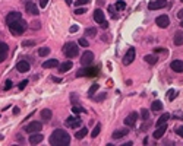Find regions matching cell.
Returning <instances> with one entry per match:
<instances>
[{
  "mask_svg": "<svg viewBox=\"0 0 183 146\" xmlns=\"http://www.w3.org/2000/svg\"><path fill=\"white\" fill-rule=\"evenodd\" d=\"M49 142L54 146H67L71 143V136L66 130H62V129H57L54 130L51 134H50V139Z\"/></svg>",
  "mask_w": 183,
  "mask_h": 146,
  "instance_id": "1",
  "label": "cell"
},
{
  "mask_svg": "<svg viewBox=\"0 0 183 146\" xmlns=\"http://www.w3.org/2000/svg\"><path fill=\"white\" fill-rule=\"evenodd\" d=\"M9 29H10V32L13 35H21V34H24L25 29H27V22L21 18V19L9 23Z\"/></svg>",
  "mask_w": 183,
  "mask_h": 146,
  "instance_id": "2",
  "label": "cell"
},
{
  "mask_svg": "<svg viewBox=\"0 0 183 146\" xmlns=\"http://www.w3.org/2000/svg\"><path fill=\"white\" fill-rule=\"evenodd\" d=\"M63 53L67 59H75L79 56V48H78V44L76 42H67L64 44L63 47Z\"/></svg>",
  "mask_w": 183,
  "mask_h": 146,
  "instance_id": "3",
  "label": "cell"
},
{
  "mask_svg": "<svg viewBox=\"0 0 183 146\" xmlns=\"http://www.w3.org/2000/svg\"><path fill=\"white\" fill-rule=\"evenodd\" d=\"M98 73V67H88V66H84V69L78 70L76 76H94Z\"/></svg>",
  "mask_w": 183,
  "mask_h": 146,
  "instance_id": "4",
  "label": "cell"
},
{
  "mask_svg": "<svg viewBox=\"0 0 183 146\" xmlns=\"http://www.w3.org/2000/svg\"><path fill=\"white\" fill-rule=\"evenodd\" d=\"M94 61V54L91 51H85L81 57V66H91Z\"/></svg>",
  "mask_w": 183,
  "mask_h": 146,
  "instance_id": "5",
  "label": "cell"
},
{
  "mask_svg": "<svg viewBox=\"0 0 183 146\" xmlns=\"http://www.w3.org/2000/svg\"><path fill=\"white\" fill-rule=\"evenodd\" d=\"M167 5V0H154V2L148 3V9L149 10H158V9H163Z\"/></svg>",
  "mask_w": 183,
  "mask_h": 146,
  "instance_id": "6",
  "label": "cell"
},
{
  "mask_svg": "<svg viewBox=\"0 0 183 146\" xmlns=\"http://www.w3.org/2000/svg\"><path fill=\"white\" fill-rule=\"evenodd\" d=\"M41 129H42V124L40 123V121H32V123H29V124L25 127V132L31 134V133H38Z\"/></svg>",
  "mask_w": 183,
  "mask_h": 146,
  "instance_id": "7",
  "label": "cell"
},
{
  "mask_svg": "<svg viewBox=\"0 0 183 146\" xmlns=\"http://www.w3.org/2000/svg\"><path fill=\"white\" fill-rule=\"evenodd\" d=\"M155 23L160 27V28H167L170 25V18L167 15H160L157 19H155Z\"/></svg>",
  "mask_w": 183,
  "mask_h": 146,
  "instance_id": "8",
  "label": "cell"
},
{
  "mask_svg": "<svg viewBox=\"0 0 183 146\" xmlns=\"http://www.w3.org/2000/svg\"><path fill=\"white\" fill-rule=\"evenodd\" d=\"M133 60H135V48H133V47H130L129 50L126 51L125 57H123V64H125V66H129Z\"/></svg>",
  "mask_w": 183,
  "mask_h": 146,
  "instance_id": "9",
  "label": "cell"
},
{
  "mask_svg": "<svg viewBox=\"0 0 183 146\" xmlns=\"http://www.w3.org/2000/svg\"><path fill=\"white\" fill-rule=\"evenodd\" d=\"M8 53H9V47L6 42L0 41V63H3L8 59Z\"/></svg>",
  "mask_w": 183,
  "mask_h": 146,
  "instance_id": "10",
  "label": "cell"
},
{
  "mask_svg": "<svg viewBox=\"0 0 183 146\" xmlns=\"http://www.w3.org/2000/svg\"><path fill=\"white\" fill-rule=\"evenodd\" d=\"M166 132H167V126H166V123H164V124L158 126V127L154 130L152 137H154V139H161V137L164 136V133H166Z\"/></svg>",
  "mask_w": 183,
  "mask_h": 146,
  "instance_id": "11",
  "label": "cell"
},
{
  "mask_svg": "<svg viewBox=\"0 0 183 146\" xmlns=\"http://www.w3.org/2000/svg\"><path fill=\"white\" fill-rule=\"evenodd\" d=\"M16 69H18V72H21V73H27V72H29L31 66H29V63H28L27 60H21V61H18Z\"/></svg>",
  "mask_w": 183,
  "mask_h": 146,
  "instance_id": "12",
  "label": "cell"
},
{
  "mask_svg": "<svg viewBox=\"0 0 183 146\" xmlns=\"http://www.w3.org/2000/svg\"><path fill=\"white\" fill-rule=\"evenodd\" d=\"M66 124L67 127H72V129H76L81 126V118L79 117H69L66 120Z\"/></svg>",
  "mask_w": 183,
  "mask_h": 146,
  "instance_id": "13",
  "label": "cell"
},
{
  "mask_svg": "<svg viewBox=\"0 0 183 146\" xmlns=\"http://www.w3.org/2000/svg\"><path fill=\"white\" fill-rule=\"evenodd\" d=\"M136 120H138V113H130V114H129V115L125 118V124H126L127 127H130V126H135Z\"/></svg>",
  "mask_w": 183,
  "mask_h": 146,
  "instance_id": "14",
  "label": "cell"
},
{
  "mask_svg": "<svg viewBox=\"0 0 183 146\" xmlns=\"http://www.w3.org/2000/svg\"><path fill=\"white\" fill-rule=\"evenodd\" d=\"M170 67L176 73H183V61L182 60H173L171 64H170Z\"/></svg>",
  "mask_w": 183,
  "mask_h": 146,
  "instance_id": "15",
  "label": "cell"
},
{
  "mask_svg": "<svg viewBox=\"0 0 183 146\" xmlns=\"http://www.w3.org/2000/svg\"><path fill=\"white\" fill-rule=\"evenodd\" d=\"M127 133H129V127H125V129H120V130H116L113 133V139L114 140H117V139H122V137H125V136H127Z\"/></svg>",
  "mask_w": 183,
  "mask_h": 146,
  "instance_id": "16",
  "label": "cell"
},
{
  "mask_svg": "<svg viewBox=\"0 0 183 146\" xmlns=\"http://www.w3.org/2000/svg\"><path fill=\"white\" fill-rule=\"evenodd\" d=\"M94 20H95L97 23H100V25L106 20V19H104V12H103L101 9H95V10H94Z\"/></svg>",
  "mask_w": 183,
  "mask_h": 146,
  "instance_id": "17",
  "label": "cell"
},
{
  "mask_svg": "<svg viewBox=\"0 0 183 146\" xmlns=\"http://www.w3.org/2000/svg\"><path fill=\"white\" fill-rule=\"evenodd\" d=\"M21 18H22V15H21L19 12H10V13H8V16H6V22H8V25H9V23H12V22H15V20L21 19Z\"/></svg>",
  "mask_w": 183,
  "mask_h": 146,
  "instance_id": "18",
  "label": "cell"
},
{
  "mask_svg": "<svg viewBox=\"0 0 183 146\" xmlns=\"http://www.w3.org/2000/svg\"><path fill=\"white\" fill-rule=\"evenodd\" d=\"M42 139H44V136L40 134V132H38V133H31L29 143H31V145H38L40 142H42Z\"/></svg>",
  "mask_w": 183,
  "mask_h": 146,
  "instance_id": "19",
  "label": "cell"
},
{
  "mask_svg": "<svg viewBox=\"0 0 183 146\" xmlns=\"http://www.w3.org/2000/svg\"><path fill=\"white\" fill-rule=\"evenodd\" d=\"M73 67V64H72V61L69 60V61H64V63H62V64H59V72L60 73H66V72H69L71 69Z\"/></svg>",
  "mask_w": 183,
  "mask_h": 146,
  "instance_id": "20",
  "label": "cell"
},
{
  "mask_svg": "<svg viewBox=\"0 0 183 146\" xmlns=\"http://www.w3.org/2000/svg\"><path fill=\"white\" fill-rule=\"evenodd\" d=\"M42 67L44 69H56V67H59V61L56 59H50V60L42 63Z\"/></svg>",
  "mask_w": 183,
  "mask_h": 146,
  "instance_id": "21",
  "label": "cell"
},
{
  "mask_svg": "<svg viewBox=\"0 0 183 146\" xmlns=\"http://www.w3.org/2000/svg\"><path fill=\"white\" fill-rule=\"evenodd\" d=\"M173 42H174V45H183V31H177L176 34H174V38H173Z\"/></svg>",
  "mask_w": 183,
  "mask_h": 146,
  "instance_id": "22",
  "label": "cell"
},
{
  "mask_svg": "<svg viewBox=\"0 0 183 146\" xmlns=\"http://www.w3.org/2000/svg\"><path fill=\"white\" fill-rule=\"evenodd\" d=\"M25 8H27V12H28L29 15H34V16H37V15H38V9H37V6H35L32 2H28Z\"/></svg>",
  "mask_w": 183,
  "mask_h": 146,
  "instance_id": "23",
  "label": "cell"
},
{
  "mask_svg": "<svg viewBox=\"0 0 183 146\" xmlns=\"http://www.w3.org/2000/svg\"><path fill=\"white\" fill-rule=\"evenodd\" d=\"M169 118H170V114H169V113H164L161 117H160V118L157 120V126H161V124L167 123V121H169Z\"/></svg>",
  "mask_w": 183,
  "mask_h": 146,
  "instance_id": "24",
  "label": "cell"
},
{
  "mask_svg": "<svg viewBox=\"0 0 183 146\" xmlns=\"http://www.w3.org/2000/svg\"><path fill=\"white\" fill-rule=\"evenodd\" d=\"M144 59H145V61H147L148 64H155L157 60H158V57H157L155 54H147Z\"/></svg>",
  "mask_w": 183,
  "mask_h": 146,
  "instance_id": "25",
  "label": "cell"
},
{
  "mask_svg": "<svg viewBox=\"0 0 183 146\" xmlns=\"http://www.w3.org/2000/svg\"><path fill=\"white\" fill-rule=\"evenodd\" d=\"M86 134H88V129H86V127H82L81 130H78V132L75 133V137H76V139H84Z\"/></svg>",
  "mask_w": 183,
  "mask_h": 146,
  "instance_id": "26",
  "label": "cell"
},
{
  "mask_svg": "<svg viewBox=\"0 0 183 146\" xmlns=\"http://www.w3.org/2000/svg\"><path fill=\"white\" fill-rule=\"evenodd\" d=\"M41 117H42V120H45V121H49L50 118H51V110H42L41 111Z\"/></svg>",
  "mask_w": 183,
  "mask_h": 146,
  "instance_id": "27",
  "label": "cell"
},
{
  "mask_svg": "<svg viewBox=\"0 0 183 146\" xmlns=\"http://www.w3.org/2000/svg\"><path fill=\"white\" fill-rule=\"evenodd\" d=\"M50 54V48L49 47H41L40 50H38V56L40 57H45V56H49Z\"/></svg>",
  "mask_w": 183,
  "mask_h": 146,
  "instance_id": "28",
  "label": "cell"
},
{
  "mask_svg": "<svg viewBox=\"0 0 183 146\" xmlns=\"http://www.w3.org/2000/svg\"><path fill=\"white\" fill-rule=\"evenodd\" d=\"M151 110H152V111H160V110H163V102L154 101V102L151 104Z\"/></svg>",
  "mask_w": 183,
  "mask_h": 146,
  "instance_id": "29",
  "label": "cell"
},
{
  "mask_svg": "<svg viewBox=\"0 0 183 146\" xmlns=\"http://www.w3.org/2000/svg\"><path fill=\"white\" fill-rule=\"evenodd\" d=\"M100 132H101V124L98 123L95 127H94V130L93 132H91V137H97L98 134H100Z\"/></svg>",
  "mask_w": 183,
  "mask_h": 146,
  "instance_id": "30",
  "label": "cell"
},
{
  "mask_svg": "<svg viewBox=\"0 0 183 146\" xmlns=\"http://www.w3.org/2000/svg\"><path fill=\"white\" fill-rule=\"evenodd\" d=\"M114 8H116L117 10H123V9H126V3L123 2V0H117L116 5H114Z\"/></svg>",
  "mask_w": 183,
  "mask_h": 146,
  "instance_id": "31",
  "label": "cell"
},
{
  "mask_svg": "<svg viewBox=\"0 0 183 146\" xmlns=\"http://www.w3.org/2000/svg\"><path fill=\"white\" fill-rule=\"evenodd\" d=\"M85 35L86 37H95L97 35V29L95 28H86L85 29Z\"/></svg>",
  "mask_w": 183,
  "mask_h": 146,
  "instance_id": "32",
  "label": "cell"
},
{
  "mask_svg": "<svg viewBox=\"0 0 183 146\" xmlns=\"http://www.w3.org/2000/svg\"><path fill=\"white\" fill-rule=\"evenodd\" d=\"M98 88H100V86H98V83H94L93 86L89 88V92H88V95H89V96H93V95H94V93L98 91Z\"/></svg>",
  "mask_w": 183,
  "mask_h": 146,
  "instance_id": "33",
  "label": "cell"
},
{
  "mask_svg": "<svg viewBox=\"0 0 183 146\" xmlns=\"http://www.w3.org/2000/svg\"><path fill=\"white\" fill-rule=\"evenodd\" d=\"M176 95H177V92H176L174 89H170L169 93H167V96H169V100H170V101H173V100L176 98Z\"/></svg>",
  "mask_w": 183,
  "mask_h": 146,
  "instance_id": "34",
  "label": "cell"
},
{
  "mask_svg": "<svg viewBox=\"0 0 183 146\" xmlns=\"http://www.w3.org/2000/svg\"><path fill=\"white\" fill-rule=\"evenodd\" d=\"M12 86H13V82H12V79H8V81L5 82V86H3V89H5V91H9Z\"/></svg>",
  "mask_w": 183,
  "mask_h": 146,
  "instance_id": "35",
  "label": "cell"
},
{
  "mask_svg": "<svg viewBox=\"0 0 183 146\" xmlns=\"http://www.w3.org/2000/svg\"><path fill=\"white\" fill-rule=\"evenodd\" d=\"M141 117H142L144 120H148V118H149V111L145 110V108H142V110H141Z\"/></svg>",
  "mask_w": 183,
  "mask_h": 146,
  "instance_id": "36",
  "label": "cell"
},
{
  "mask_svg": "<svg viewBox=\"0 0 183 146\" xmlns=\"http://www.w3.org/2000/svg\"><path fill=\"white\" fill-rule=\"evenodd\" d=\"M107 98V93L106 92H103V93H100V95H97V98H95V101L97 102H101L103 100H106Z\"/></svg>",
  "mask_w": 183,
  "mask_h": 146,
  "instance_id": "37",
  "label": "cell"
},
{
  "mask_svg": "<svg viewBox=\"0 0 183 146\" xmlns=\"http://www.w3.org/2000/svg\"><path fill=\"white\" fill-rule=\"evenodd\" d=\"M108 12H110L111 18H117V13H116V9H114V6H108Z\"/></svg>",
  "mask_w": 183,
  "mask_h": 146,
  "instance_id": "38",
  "label": "cell"
},
{
  "mask_svg": "<svg viewBox=\"0 0 183 146\" xmlns=\"http://www.w3.org/2000/svg\"><path fill=\"white\" fill-rule=\"evenodd\" d=\"M72 111H73L75 114H78V113H85V110H84L82 107H76V105H73V108H72Z\"/></svg>",
  "mask_w": 183,
  "mask_h": 146,
  "instance_id": "39",
  "label": "cell"
},
{
  "mask_svg": "<svg viewBox=\"0 0 183 146\" xmlns=\"http://www.w3.org/2000/svg\"><path fill=\"white\" fill-rule=\"evenodd\" d=\"M78 44H79V45H82V47H88V45H89V44H88V41H86L85 38H81V40L78 41Z\"/></svg>",
  "mask_w": 183,
  "mask_h": 146,
  "instance_id": "40",
  "label": "cell"
},
{
  "mask_svg": "<svg viewBox=\"0 0 183 146\" xmlns=\"http://www.w3.org/2000/svg\"><path fill=\"white\" fill-rule=\"evenodd\" d=\"M174 132H176V134H177V136H180V137H183V126H180V127H177V129H176Z\"/></svg>",
  "mask_w": 183,
  "mask_h": 146,
  "instance_id": "41",
  "label": "cell"
},
{
  "mask_svg": "<svg viewBox=\"0 0 183 146\" xmlns=\"http://www.w3.org/2000/svg\"><path fill=\"white\" fill-rule=\"evenodd\" d=\"M86 3H89V0H76V6H84Z\"/></svg>",
  "mask_w": 183,
  "mask_h": 146,
  "instance_id": "42",
  "label": "cell"
},
{
  "mask_svg": "<svg viewBox=\"0 0 183 146\" xmlns=\"http://www.w3.org/2000/svg\"><path fill=\"white\" fill-rule=\"evenodd\" d=\"M27 85H28V81H24V82H21V83L18 85V88H19V89L22 91V89H24V88H25Z\"/></svg>",
  "mask_w": 183,
  "mask_h": 146,
  "instance_id": "43",
  "label": "cell"
},
{
  "mask_svg": "<svg viewBox=\"0 0 183 146\" xmlns=\"http://www.w3.org/2000/svg\"><path fill=\"white\" fill-rule=\"evenodd\" d=\"M78 29H79V27H78V25H72V27H71V29H69V32H71V34H75Z\"/></svg>",
  "mask_w": 183,
  "mask_h": 146,
  "instance_id": "44",
  "label": "cell"
},
{
  "mask_svg": "<svg viewBox=\"0 0 183 146\" xmlns=\"http://www.w3.org/2000/svg\"><path fill=\"white\" fill-rule=\"evenodd\" d=\"M31 28H32V29H38V28H40V22H35V20H34V22L31 23Z\"/></svg>",
  "mask_w": 183,
  "mask_h": 146,
  "instance_id": "45",
  "label": "cell"
},
{
  "mask_svg": "<svg viewBox=\"0 0 183 146\" xmlns=\"http://www.w3.org/2000/svg\"><path fill=\"white\" fill-rule=\"evenodd\" d=\"M85 12H86V9H84V8L81 9V6H79V9H76V10H75V13H76V15H82V13H85Z\"/></svg>",
  "mask_w": 183,
  "mask_h": 146,
  "instance_id": "46",
  "label": "cell"
},
{
  "mask_svg": "<svg viewBox=\"0 0 183 146\" xmlns=\"http://www.w3.org/2000/svg\"><path fill=\"white\" fill-rule=\"evenodd\" d=\"M35 42L34 41H24L22 42V45H25V47H31V45H34Z\"/></svg>",
  "mask_w": 183,
  "mask_h": 146,
  "instance_id": "47",
  "label": "cell"
},
{
  "mask_svg": "<svg viewBox=\"0 0 183 146\" xmlns=\"http://www.w3.org/2000/svg\"><path fill=\"white\" fill-rule=\"evenodd\" d=\"M47 3H49V0H40V6L41 8H45V6H47Z\"/></svg>",
  "mask_w": 183,
  "mask_h": 146,
  "instance_id": "48",
  "label": "cell"
},
{
  "mask_svg": "<svg viewBox=\"0 0 183 146\" xmlns=\"http://www.w3.org/2000/svg\"><path fill=\"white\" fill-rule=\"evenodd\" d=\"M148 129H149V123H145V124L141 127V130H142V132H145V130H148Z\"/></svg>",
  "mask_w": 183,
  "mask_h": 146,
  "instance_id": "49",
  "label": "cell"
},
{
  "mask_svg": "<svg viewBox=\"0 0 183 146\" xmlns=\"http://www.w3.org/2000/svg\"><path fill=\"white\" fill-rule=\"evenodd\" d=\"M177 18H179V19H183V9H180V10L177 12Z\"/></svg>",
  "mask_w": 183,
  "mask_h": 146,
  "instance_id": "50",
  "label": "cell"
},
{
  "mask_svg": "<svg viewBox=\"0 0 183 146\" xmlns=\"http://www.w3.org/2000/svg\"><path fill=\"white\" fill-rule=\"evenodd\" d=\"M101 27H103V28H104V29H106V28H107V27H108V23H107V22H103V23H101Z\"/></svg>",
  "mask_w": 183,
  "mask_h": 146,
  "instance_id": "51",
  "label": "cell"
},
{
  "mask_svg": "<svg viewBox=\"0 0 183 146\" xmlns=\"http://www.w3.org/2000/svg\"><path fill=\"white\" fill-rule=\"evenodd\" d=\"M51 79H53V81H54V82H60V81H62V79H60V78H56V76H53V78H51Z\"/></svg>",
  "mask_w": 183,
  "mask_h": 146,
  "instance_id": "52",
  "label": "cell"
},
{
  "mask_svg": "<svg viewBox=\"0 0 183 146\" xmlns=\"http://www.w3.org/2000/svg\"><path fill=\"white\" fill-rule=\"evenodd\" d=\"M13 114H19V108H18V107L13 108Z\"/></svg>",
  "mask_w": 183,
  "mask_h": 146,
  "instance_id": "53",
  "label": "cell"
},
{
  "mask_svg": "<svg viewBox=\"0 0 183 146\" xmlns=\"http://www.w3.org/2000/svg\"><path fill=\"white\" fill-rule=\"evenodd\" d=\"M64 2H66V5H69V6L72 5V0H64Z\"/></svg>",
  "mask_w": 183,
  "mask_h": 146,
  "instance_id": "54",
  "label": "cell"
},
{
  "mask_svg": "<svg viewBox=\"0 0 183 146\" xmlns=\"http://www.w3.org/2000/svg\"><path fill=\"white\" fill-rule=\"evenodd\" d=\"M180 27H182V28H183V20H182V22H180Z\"/></svg>",
  "mask_w": 183,
  "mask_h": 146,
  "instance_id": "55",
  "label": "cell"
},
{
  "mask_svg": "<svg viewBox=\"0 0 183 146\" xmlns=\"http://www.w3.org/2000/svg\"><path fill=\"white\" fill-rule=\"evenodd\" d=\"M180 2H183V0H180Z\"/></svg>",
  "mask_w": 183,
  "mask_h": 146,
  "instance_id": "56",
  "label": "cell"
}]
</instances>
